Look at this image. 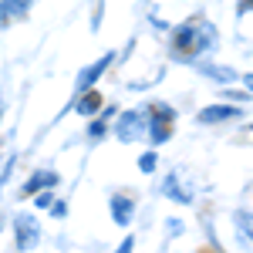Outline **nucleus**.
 I'll use <instances>...</instances> for the list:
<instances>
[{"label":"nucleus","mask_w":253,"mask_h":253,"mask_svg":"<svg viewBox=\"0 0 253 253\" xmlns=\"http://www.w3.org/2000/svg\"><path fill=\"white\" fill-rule=\"evenodd\" d=\"M213 47H216V27L210 20L193 17L172 31V51L179 61H193L196 64V58H206Z\"/></svg>","instance_id":"obj_1"},{"label":"nucleus","mask_w":253,"mask_h":253,"mask_svg":"<svg viewBox=\"0 0 253 253\" xmlns=\"http://www.w3.org/2000/svg\"><path fill=\"white\" fill-rule=\"evenodd\" d=\"M172 122H175V108L166 105V101H156L149 108V132H145V138L152 145H166L172 138Z\"/></svg>","instance_id":"obj_2"},{"label":"nucleus","mask_w":253,"mask_h":253,"mask_svg":"<svg viewBox=\"0 0 253 253\" xmlns=\"http://www.w3.org/2000/svg\"><path fill=\"white\" fill-rule=\"evenodd\" d=\"M149 132V108H125L115 115V135L122 142H138Z\"/></svg>","instance_id":"obj_3"},{"label":"nucleus","mask_w":253,"mask_h":253,"mask_svg":"<svg viewBox=\"0 0 253 253\" xmlns=\"http://www.w3.org/2000/svg\"><path fill=\"white\" fill-rule=\"evenodd\" d=\"M10 230H14V243H17L20 253L38 250L41 223H38V216H34V213H17V216H14V223H10Z\"/></svg>","instance_id":"obj_4"},{"label":"nucleus","mask_w":253,"mask_h":253,"mask_svg":"<svg viewBox=\"0 0 253 253\" xmlns=\"http://www.w3.org/2000/svg\"><path fill=\"white\" fill-rule=\"evenodd\" d=\"M162 196L172 199V203H179V206H193L196 203V189L182 179V172H169L162 179Z\"/></svg>","instance_id":"obj_5"},{"label":"nucleus","mask_w":253,"mask_h":253,"mask_svg":"<svg viewBox=\"0 0 253 253\" xmlns=\"http://www.w3.org/2000/svg\"><path fill=\"white\" fill-rule=\"evenodd\" d=\"M243 115V108H236L233 101H216V105H210V108H203L199 115H196V122L199 125H223V122H233V118Z\"/></svg>","instance_id":"obj_6"},{"label":"nucleus","mask_w":253,"mask_h":253,"mask_svg":"<svg viewBox=\"0 0 253 253\" xmlns=\"http://www.w3.org/2000/svg\"><path fill=\"white\" fill-rule=\"evenodd\" d=\"M112 61H115V51H105V54H101L98 61H91L88 68H81V71H78V81H75V84H78V91H88V88H95L98 78L108 71V64H112Z\"/></svg>","instance_id":"obj_7"},{"label":"nucleus","mask_w":253,"mask_h":253,"mask_svg":"<svg viewBox=\"0 0 253 253\" xmlns=\"http://www.w3.org/2000/svg\"><path fill=\"white\" fill-rule=\"evenodd\" d=\"M58 182H61V175L54 172V169H38V172L20 186V196H34V193H44V189H58Z\"/></svg>","instance_id":"obj_8"},{"label":"nucleus","mask_w":253,"mask_h":253,"mask_svg":"<svg viewBox=\"0 0 253 253\" xmlns=\"http://www.w3.org/2000/svg\"><path fill=\"white\" fill-rule=\"evenodd\" d=\"M108 210H112V219H115L118 226H128L132 216H135V199H132L128 193H112Z\"/></svg>","instance_id":"obj_9"},{"label":"nucleus","mask_w":253,"mask_h":253,"mask_svg":"<svg viewBox=\"0 0 253 253\" xmlns=\"http://www.w3.org/2000/svg\"><path fill=\"white\" fill-rule=\"evenodd\" d=\"M101 105H105L101 95H98L95 88H88V91H78V98H75V105H71V108H75L81 118H95L98 112H101Z\"/></svg>","instance_id":"obj_10"},{"label":"nucleus","mask_w":253,"mask_h":253,"mask_svg":"<svg viewBox=\"0 0 253 253\" xmlns=\"http://www.w3.org/2000/svg\"><path fill=\"white\" fill-rule=\"evenodd\" d=\"M206 78H213L216 84H233V81H240V75H236L233 68H226V64H206V61H199L196 64Z\"/></svg>","instance_id":"obj_11"},{"label":"nucleus","mask_w":253,"mask_h":253,"mask_svg":"<svg viewBox=\"0 0 253 253\" xmlns=\"http://www.w3.org/2000/svg\"><path fill=\"white\" fill-rule=\"evenodd\" d=\"M233 223H236V233L243 236V240H250V243H253V213H236V216H233Z\"/></svg>","instance_id":"obj_12"},{"label":"nucleus","mask_w":253,"mask_h":253,"mask_svg":"<svg viewBox=\"0 0 253 253\" xmlns=\"http://www.w3.org/2000/svg\"><path fill=\"white\" fill-rule=\"evenodd\" d=\"M34 3H38V0H3V7H7L10 20H14V17H24V14H27Z\"/></svg>","instance_id":"obj_13"},{"label":"nucleus","mask_w":253,"mask_h":253,"mask_svg":"<svg viewBox=\"0 0 253 253\" xmlns=\"http://www.w3.org/2000/svg\"><path fill=\"white\" fill-rule=\"evenodd\" d=\"M105 132H108V122H105V118H91V125H88V138H91V142H98V138H105Z\"/></svg>","instance_id":"obj_14"},{"label":"nucleus","mask_w":253,"mask_h":253,"mask_svg":"<svg viewBox=\"0 0 253 253\" xmlns=\"http://www.w3.org/2000/svg\"><path fill=\"white\" fill-rule=\"evenodd\" d=\"M156 166H159V156L152 152V149L138 156V169H142V172H156Z\"/></svg>","instance_id":"obj_15"},{"label":"nucleus","mask_w":253,"mask_h":253,"mask_svg":"<svg viewBox=\"0 0 253 253\" xmlns=\"http://www.w3.org/2000/svg\"><path fill=\"white\" fill-rule=\"evenodd\" d=\"M54 199H58V196H54V189H44V193H34V206H38V210H47Z\"/></svg>","instance_id":"obj_16"},{"label":"nucleus","mask_w":253,"mask_h":253,"mask_svg":"<svg viewBox=\"0 0 253 253\" xmlns=\"http://www.w3.org/2000/svg\"><path fill=\"white\" fill-rule=\"evenodd\" d=\"M47 210H51V216H54V219H64V216H68V203H64V199H54Z\"/></svg>","instance_id":"obj_17"},{"label":"nucleus","mask_w":253,"mask_h":253,"mask_svg":"<svg viewBox=\"0 0 253 253\" xmlns=\"http://www.w3.org/2000/svg\"><path fill=\"white\" fill-rule=\"evenodd\" d=\"M115 115H118V105H101V115H98V118H105V122H112Z\"/></svg>","instance_id":"obj_18"},{"label":"nucleus","mask_w":253,"mask_h":253,"mask_svg":"<svg viewBox=\"0 0 253 253\" xmlns=\"http://www.w3.org/2000/svg\"><path fill=\"white\" fill-rule=\"evenodd\" d=\"M135 250V236H125V240H122V247H118L115 253H132Z\"/></svg>","instance_id":"obj_19"},{"label":"nucleus","mask_w":253,"mask_h":253,"mask_svg":"<svg viewBox=\"0 0 253 253\" xmlns=\"http://www.w3.org/2000/svg\"><path fill=\"white\" fill-rule=\"evenodd\" d=\"M3 27H10V14H7V7H3V0H0V31Z\"/></svg>","instance_id":"obj_20"},{"label":"nucleus","mask_w":253,"mask_h":253,"mask_svg":"<svg viewBox=\"0 0 253 253\" xmlns=\"http://www.w3.org/2000/svg\"><path fill=\"white\" fill-rule=\"evenodd\" d=\"M166 230H169L172 236H179V233H182V223H179V219H172V223H166Z\"/></svg>","instance_id":"obj_21"},{"label":"nucleus","mask_w":253,"mask_h":253,"mask_svg":"<svg viewBox=\"0 0 253 253\" xmlns=\"http://www.w3.org/2000/svg\"><path fill=\"white\" fill-rule=\"evenodd\" d=\"M240 81H243V88L253 95V75H240Z\"/></svg>","instance_id":"obj_22"},{"label":"nucleus","mask_w":253,"mask_h":253,"mask_svg":"<svg viewBox=\"0 0 253 253\" xmlns=\"http://www.w3.org/2000/svg\"><path fill=\"white\" fill-rule=\"evenodd\" d=\"M240 14H247V10H253V0H240V7H236Z\"/></svg>","instance_id":"obj_23"},{"label":"nucleus","mask_w":253,"mask_h":253,"mask_svg":"<svg viewBox=\"0 0 253 253\" xmlns=\"http://www.w3.org/2000/svg\"><path fill=\"white\" fill-rule=\"evenodd\" d=\"M0 115H3V101H0Z\"/></svg>","instance_id":"obj_24"}]
</instances>
